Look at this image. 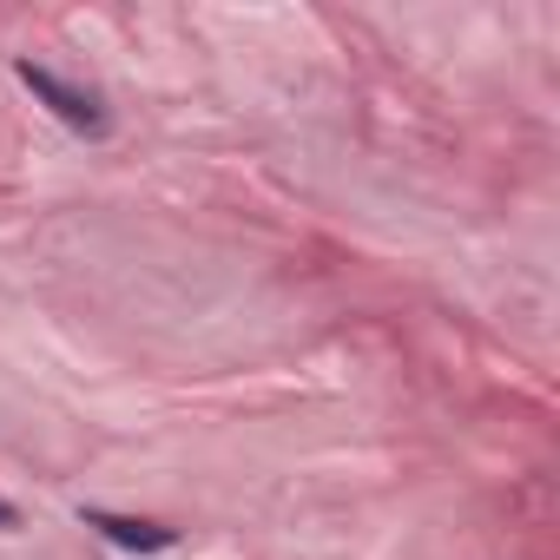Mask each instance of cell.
<instances>
[{
	"instance_id": "1",
	"label": "cell",
	"mask_w": 560,
	"mask_h": 560,
	"mask_svg": "<svg viewBox=\"0 0 560 560\" xmlns=\"http://www.w3.org/2000/svg\"><path fill=\"white\" fill-rule=\"evenodd\" d=\"M21 86L27 93H40L67 126H80V132H106V113H100V100L93 93H80V86H67L60 73H47V67H34V60H21Z\"/></svg>"
},
{
	"instance_id": "2",
	"label": "cell",
	"mask_w": 560,
	"mask_h": 560,
	"mask_svg": "<svg viewBox=\"0 0 560 560\" xmlns=\"http://www.w3.org/2000/svg\"><path fill=\"white\" fill-rule=\"evenodd\" d=\"M86 527L106 534V540H119V547H139V553H165V547H172V527L126 521V514H100V508H86Z\"/></svg>"
},
{
	"instance_id": "3",
	"label": "cell",
	"mask_w": 560,
	"mask_h": 560,
	"mask_svg": "<svg viewBox=\"0 0 560 560\" xmlns=\"http://www.w3.org/2000/svg\"><path fill=\"white\" fill-rule=\"evenodd\" d=\"M0 527H21V508H14L8 494H0Z\"/></svg>"
}]
</instances>
